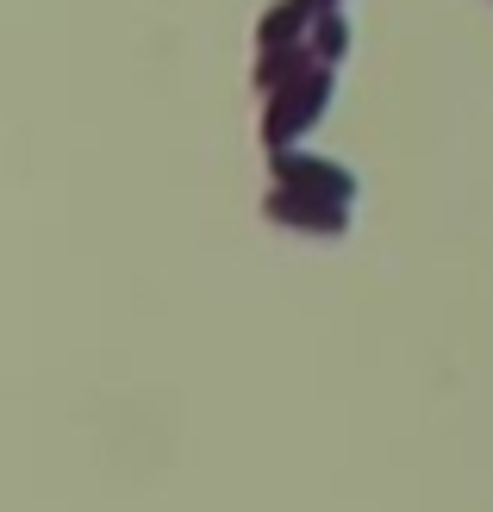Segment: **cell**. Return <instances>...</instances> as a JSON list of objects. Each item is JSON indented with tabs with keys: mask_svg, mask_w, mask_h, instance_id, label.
Instances as JSON below:
<instances>
[{
	"mask_svg": "<svg viewBox=\"0 0 493 512\" xmlns=\"http://www.w3.org/2000/svg\"><path fill=\"white\" fill-rule=\"evenodd\" d=\"M331 100H337V75H331V69H313L306 82L269 94V119H263L269 150H288L294 138H306V132H313V125L331 113Z\"/></svg>",
	"mask_w": 493,
	"mask_h": 512,
	"instance_id": "1",
	"label": "cell"
},
{
	"mask_svg": "<svg viewBox=\"0 0 493 512\" xmlns=\"http://www.w3.org/2000/svg\"><path fill=\"white\" fill-rule=\"evenodd\" d=\"M269 219H275V225H288V232L337 238V232H350V200H319V194L275 188V194H269Z\"/></svg>",
	"mask_w": 493,
	"mask_h": 512,
	"instance_id": "3",
	"label": "cell"
},
{
	"mask_svg": "<svg viewBox=\"0 0 493 512\" xmlns=\"http://www.w3.org/2000/svg\"><path fill=\"white\" fill-rule=\"evenodd\" d=\"M275 188L294 194H319V200H356V175L331 157H313V150H275Z\"/></svg>",
	"mask_w": 493,
	"mask_h": 512,
	"instance_id": "2",
	"label": "cell"
},
{
	"mask_svg": "<svg viewBox=\"0 0 493 512\" xmlns=\"http://www.w3.org/2000/svg\"><path fill=\"white\" fill-rule=\"evenodd\" d=\"M306 44H313V57L331 69V63L350 50V19H344V13H319V19H313V38H306Z\"/></svg>",
	"mask_w": 493,
	"mask_h": 512,
	"instance_id": "6",
	"label": "cell"
},
{
	"mask_svg": "<svg viewBox=\"0 0 493 512\" xmlns=\"http://www.w3.org/2000/svg\"><path fill=\"white\" fill-rule=\"evenodd\" d=\"M313 0H281V7H269V19L256 25V44L263 50H281V44H306V32H313Z\"/></svg>",
	"mask_w": 493,
	"mask_h": 512,
	"instance_id": "5",
	"label": "cell"
},
{
	"mask_svg": "<svg viewBox=\"0 0 493 512\" xmlns=\"http://www.w3.org/2000/svg\"><path fill=\"white\" fill-rule=\"evenodd\" d=\"M313 13H337V0H313Z\"/></svg>",
	"mask_w": 493,
	"mask_h": 512,
	"instance_id": "7",
	"label": "cell"
},
{
	"mask_svg": "<svg viewBox=\"0 0 493 512\" xmlns=\"http://www.w3.org/2000/svg\"><path fill=\"white\" fill-rule=\"evenodd\" d=\"M313 69H325V63L313 57V44H281V50H263V63H256V82H263L269 94H281V88L306 82Z\"/></svg>",
	"mask_w": 493,
	"mask_h": 512,
	"instance_id": "4",
	"label": "cell"
}]
</instances>
